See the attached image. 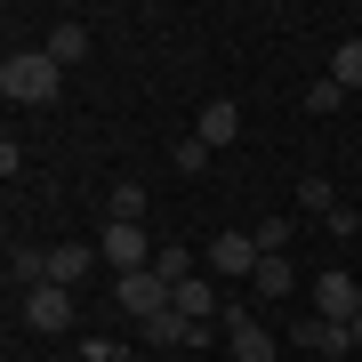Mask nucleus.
Wrapping results in <instances>:
<instances>
[{"label": "nucleus", "instance_id": "obj_21", "mask_svg": "<svg viewBox=\"0 0 362 362\" xmlns=\"http://www.w3.org/2000/svg\"><path fill=\"white\" fill-rule=\"evenodd\" d=\"M322 226H330V242H354V233H362V218H354V209H346V202H338V209H330V218H322Z\"/></svg>", "mask_w": 362, "mask_h": 362}, {"label": "nucleus", "instance_id": "obj_13", "mask_svg": "<svg viewBox=\"0 0 362 362\" xmlns=\"http://www.w3.org/2000/svg\"><path fill=\"white\" fill-rule=\"evenodd\" d=\"M8 274L25 282V298H33V290H49V250H25V242H16V250H8Z\"/></svg>", "mask_w": 362, "mask_h": 362}, {"label": "nucleus", "instance_id": "obj_12", "mask_svg": "<svg viewBox=\"0 0 362 362\" xmlns=\"http://www.w3.org/2000/svg\"><path fill=\"white\" fill-rule=\"evenodd\" d=\"M40 57H49V65H81V57H89V25H49Z\"/></svg>", "mask_w": 362, "mask_h": 362}, {"label": "nucleus", "instance_id": "obj_4", "mask_svg": "<svg viewBox=\"0 0 362 362\" xmlns=\"http://www.w3.org/2000/svg\"><path fill=\"white\" fill-rule=\"evenodd\" d=\"M290 346H306V354H322V362H346V354H354V330H346V322H322V314H306V322L290 330Z\"/></svg>", "mask_w": 362, "mask_h": 362}, {"label": "nucleus", "instance_id": "obj_9", "mask_svg": "<svg viewBox=\"0 0 362 362\" xmlns=\"http://www.w3.org/2000/svg\"><path fill=\"white\" fill-rule=\"evenodd\" d=\"M209 266H218L226 282H250V274H258V242H250V233H218V242H209Z\"/></svg>", "mask_w": 362, "mask_h": 362}, {"label": "nucleus", "instance_id": "obj_2", "mask_svg": "<svg viewBox=\"0 0 362 362\" xmlns=\"http://www.w3.org/2000/svg\"><path fill=\"white\" fill-rule=\"evenodd\" d=\"M169 298H177V290H169L153 266H137V274H121V282H113V306H121V314H137V322L169 314Z\"/></svg>", "mask_w": 362, "mask_h": 362}, {"label": "nucleus", "instance_id": "obj_23", "mask_svg": "<svg viewBox=\"0 0 362 362\" xmlns=\"http://www.w3.org/2000/svg\"><path fill=\"white\" fill-rule=\"evenodd\" d=\"M346 330H354V346H362V314H354V322H346Z\"/></svg>", "mask_w": 362, "mask_h": 362}, {"label": "nucleus", "instance_id": "obj_1", "mask_svg": "<svg viewBox=\"0 0 362 362\" xmlns=\"http://www.w3.org/2000/svg\"><path fill=\"white\" fill-rule=\"evenodd\" d=\"M57 73H65V65H49L40 49H8V65H0V97H8V105H49V97H57Z\"/></svg>", "mask_w": 362, "mask_h": 362}, {"label": "nucleus", "instance_id": "obj_6", "mask_svg": "<svg viewBox=\"0 0 362 362\" xmlns=\"http://www.w3.org/2000/svg\"><path fill=\"white\" fill-rule=\"evenodd\" d=\"M226 354H233V362H274V338H266L258 314H242V306L226 314Z\"/></svg>", "mask_w": 362, "mask_h": 362}, {"label": "nucleus", "instance_id": "obj_7", "mask_svg": "<svg viewBox=\"0 0 362 362\" xmlns=\"http://www.w3.org/2000/svg\"><path fill=\"white\" fill-rule=\"evenodd\" d=\"M194 137L209 145V153H226V145L242 137V105H233V97H209V105H202V121H194Z\"/></svg>", "mask_w": 362, "mask_h": 362}, {"label": "nucleus", "instance_id": "obj_3", "mask_svg": "<svg viewBox=\"0 0 362 362\" xmlns=\"http://www.w3.org/2000/svg\"><path fill=\"white\" fill-rule=\"evenodd\" d=\"M314 314H322V322H354V314H362V282H354L346 266L314 274Z\"/></svg>", "mask_w": 362, "mask_h": 362}, {"label": "nucleus", "instance_id": "obj_18", "mask_svg": "<svg viewBox=\"0 0 362 362\" xmlns=\"http://www.w3.org/2000/svg\"><path fill=\"white\" fill-rule=\"evenodd\" d=\"M250 242H258V258H282V250H290V218H258Z\"/></svg>", "mask_w": 362, "mask_h": 362}, {"label": "nucleus", "instance_id": "obj_19", "mask_svg": "<svg viewBox=\"0 0 362 362\" xmlns=\"http://www.w3.org/2000/svg\"><path fill=\"white\" fill-rule=\"evenodd\" d=\"M298 209H322V218H330V209H338L330 177H298Z\"/></svg>", "mask_w": 362, "mask_h": 362}, {"label": "nucleus", "instance_id": "obj_22", "mask_svg": "<svg viewBox=\"0 0 362 362\" xmlns=\"http://www.w3.org/2000/svg\"><path fill=\"white\" fill-rule=\"evenodd\" d=\"M338 97H346V89H338V81H322V89H306V113H338Z\"/></svg>", "mask_w": 362, "mask_h": 362}, {"label": "nucleus", "instance_id": "obj_15", "mask_svg": "<svg viewBox=\"0 0 362 362\" xmlns=\"http://www.w3.org/2000/svg\"><path fill=\"white\" fill-rule=\"evenodd\" d=\"M330 81L338 89H362V40H338L330 49Z\"/></svg>", "mask_w": 362, "mask_h": 362}, {"label": "nucleus", "instance_id": "obj_17", "mask_svg": "<svg viewBox=\"0 0 362 362\" xmlns=\"http://www.w3.org/2000/svg\"><path fill=\"white\" fill-rule=\"evenodd\" d=\"M153 274H161L169 290H177V282H194V258H185L177 242H161V250H153Z\"/></svg>", "mask_w": 362, "mask_h": 362}, {"label": "nucleus", "instance_id": "obj_5", "mask_svg": "<svg viewBox=\"0 0 362 362\" xmlns=\"http://www.w3.org/2000/svg\"><path fill=\"white\" fill-rule=\"evenodd\" d=\"M25 330H40V338H57V330H73V290H33L25 298Z\"/></svg>", "mask_w": 362, "mask_h": 362}, {"label": "nucleus", "instance_id": "obj_8", "mask_svg": "<svg viewBox=\"0 0 362 362\" xmlns=\"http://www.w3.org/2000/svg\"><path fill=\"white\" fill-rule=\"evenodd\" d=\"M97 258L113 266V274H137V266H145V226H121V218H113L105 242H97Z\"/></svg>", "mask_w": 362, "mask_h": 362}, {"label": "nucleus", "instance_id": "obj_20", "mask_svg": "<svg viewBox=\"0 0 362 362\" xmlns=\"http://www.w3.org/2000/svg\"><path fill=\"white\" fill-rule=\"evenodd\" d=\"M169 161H177V169H185V177H194V169L209 161V145H202V137H177V145H169Z\"/></svg>", "mask_w": 362, "mask_h": 362}, {"label": "nucleus", "instance_id": "obj_16", "mask_svg": "<svg viewBox=\"0 0 362 362\" xmlns=\"http://www.w3.org/2000/svg\"><path fill=\"white\" fill-rule=\"evenodd\" d=\"M105 209H113L121 226H137V218H145V185H137V177H121L113 194H105Z\"/></svg>", "mask_w": 362, "mask_h": 362}, {"label": "nucleus", "instance_id": "obj_11", "mask_svg": "<svg viewBox=\"0 0 362 362\" xmlns=\"http://www.w3.org/2000/svg\"><path fill=\"white\" fill-rule=\"evenodd\" d=\"M169 306H177L185 322H226V306H218V290H209V282H177V298H169Z\"/></svg>", "mask_w": 362, "mask_h": 362}, {"label": "nucleus", "instance_id": "obj_10", "mask_svg": "<svg viewBox=\"0 0 362 362\" xmlns=\"http://www.w3.org/2000/svg\"><path fill=\"white\" fill-rule=\"evenodd\" d=\"M89 266H97V250H89V242H57V250H49V282H57V290H73Z\"/></svg>", "mask_w": 362, "mask_h": 362}, {"label": "nucleus", "instance_id": "obj_14", "mask_svg": "<svg viewBox=\"0 0 362 362\" xmlns=\"http://www.w3.org/2000/svg\"><path fill=\"white\" fill-rule=\"evenodd\" d=\"M250 290H258V298H290V290H298L290 258H258V274H250Z\"/></svg>", "mask_w": 362, "mask_h": 362}]
</instances>
